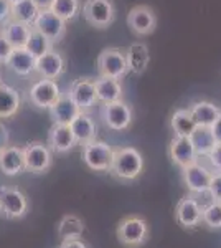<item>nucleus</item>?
I'll return each instance as SVG.
<instances>
[{"instance_id":"nucleus-1","label":"nucleus","mask_w":221,"mask_h":248,"mask_svg":"<svg viewBox=\"0 0 221 248\" xmlns=\"http://www.w3.org/2000/svg\"><path fill=\"white\" fill-rule=\"evenodd\" d=\"M144 157L135 147L124 146L114 149L109 172L116 179L124 182H132L142 174Z\"/></svg>"},{"instance_id":"nucleus-2","label":"nucleus","mask_w":221,"mask_h":248,"mask_svg":"<svg viewBox=\"0 0 221 248\" xmlns=\"http://www.w3.org/2000/svg\"><path fill=\"white\" fill-rule=\"evenodd\" d=\"M116 237L126 248H139L146 245L150 237V227L147 220L140 215H127L118 223Z\"/></svg>"},{"instance_id":"nucleus-3","label":"nucleus","mask_w":221,"mask_h":248,"mask_svg":"<svg viewBox=\"0 0 221 248\" xmlns=\"http://www.w3.org/2000/svg\"><path fill=\"white\" fill-rule=\"evenodd\" d=\"M96 65H98L99 77L122 79L129 73L126 51L119 50V48H104L101 53H99Z\"/></svg>"},{"instance_id":"nucleus-4","label":"nucleus","mask_w":221,"mask_h":248,"mask_svg":"<svg viewBox=\"0 0 221 248\" xmlns=\"http://www.w3.org/2000/svg\"><path fill=\"white\" fill-rule=\"evenodd\" d=\"M83 17L94 29H107L116 18L114 2L112 0H84Z\"/></svg>"},{"instance_id":"nucleus-5","label":"nucleus","mask_w":221,"mask_h":248,"mask_svg":"<svg viewBox=\"0 0 221 248\" xmlns=\"http://www.w3.org/2000/svg\"><path fill=\"white\" fill-rule=\"evenodd\" d=\"M112 155H114V149L104 141L94 139L83 146V161L88 169L94 172H109Z\"/></svg>"},{"instance_id":"nucleus-6","label":"nucleus","mask_w":221,"mask_h":248,"mask_svg":"<svg viewBox=\"0 0 221 248\" xmlns=\"http://www.w3.org/2000/svg\"><path fill=\"white\" fill-rule=\"evenodd\" d=\"M23 155H25V170L31 174H45L53 164L51 149L48 147V144L40 141L28 142L23 147Z\"/></svg>"},{"instance_id":"nucleus-7","label":"nucleus","mask_w":221,"mask_h":248,"mask_svg":"<svg viewBox=\"0 0 221 248\" xmlns=\"http://www.w3.org/2000/svg\"><path fill=\"white\" fill-rule=\"evenodd\" d=\"M31 29L46 37L51 43H56L66 35V22L53 14L50 9H46L38 12L37 18L31 23Z\"/></svg>"},{"instance_id":"nucleus-8","label":"nucleus","mask_w":221,"mask_h":248,"mask_svg":"<svg viewBox=\"0 0 221 248\" xmlns=\"http://www.w3.org/2000/svg\"><path fill=\"white\" fill-rule=\"evenodd\" d=\"M61 90H59L58 83L55 79H38L28 90V99L33 106L40 108V109H50L61 96Z\"/></svg>"},{"instance_id":"nucleus-9","label":"nucleus","mask_w":221,"mask_h":248,"mask_svg":"<svg viewBox=\"0 0 221 248\" xmlns=\"http://www.w3.org/2000/svg\"><path fill=\"white\" fill-rule=\"evenodd\" d=\"M127 25L137 37H147L157 29V15L152 7L135 5L127 14Z\"/></svg>"},{"instance_id":"nucleus-10","label":"nucleus","mask_w":221,"mask_h":248,"mask_svg":"<svg viewBox=\"0 0 221 248\" xmlns=\"http://www.w3.org/2000/svg\"><path fill=\"white\" fill-rule=\"evenodd\" d=\"M28 212V201L22 190L0 187V214L7 218L17 220L25 217Z\"/></svg>"},{"instance_id":"nucleus-11","label":"nucleus","mask_w":221,"mask_h":248,"mask_svg":"<svg viewBox=\"0 0 221 248\" xmlns=\"http://www.w3.org/2000/svg\"><path fill=\"white\" fill-rule=\"evenodd\" d=\"M68 96L70 99L79 108L81 113H88L92 106L98 103L96 98V86L94 79L91 78H78L68 88Z\"/></svg>"},{"instance_id":"nucleus-12","label":"nucleus","mask_w":221,"mask_h":248,"mask_svg":"<svg viewBox=\"0 0 221 248\" xmlns=\"http://www.w3.org/2000/svg\"><path fill=\"white\" fill-rule=\"evenodd\" d=\"M101 116L104 119V124L112 131H124L132 123V109L122 99L103 105Z\"/></svg>"},{"instance_id":"nucleus-13","label":"nucleus","mask_w":221,"mask_h":248,"mask_svg":"<svg viewBox=\"0 0 221 248\" xmlns=\"http://www.w3.org/2000/svg\"><path fill=\"white\" fill-rule=\"evenodd\" d=\"M202 215L203 207L190 195L180 199V202L175 207V218L185 230H195L196 227L202 225Z\"/></svg>"},{"instance_id":"nucleus-14","label":"nucleus","mask_w":221,"mask_h":248,"mask_svg":"<svg viewBox=\"0 0 221 248\" xmlns=\"http://www.w3.org/2000/svg\"><path fill=\"white\" fill-rule=\"evenodd\" d=\"M211 177H213V172L208 167H205L203 164H200L198 161L182 169V179L185 186L188 187V190L195 192V194L208 192Z\"/></svg>"},{"instance_id":"nucleus-15","label":"nucleus","mask_w":221,"mask_h":248,"mask_svg":"<svg viewBox=\"0 0 221 248\" xmlns=\"http://www.w3.org/2000/svg\"><path fill=\"white\" fill-rule=\"evenodd\" d=\"M66 68V60L59 51L50 50L48 53L37 58L35 63V73L40 75V78L45 79H58L63 75Z\"/></svg>"},{"instance_id":"nucleus-16","label":"nucleus","mask_w":221,"mask_h":248,"mask_svg":"<svg viewBox=\"0 0 221 248\" xmlns=\"http://www.w3.org/2000/svg\"><path fill=\"white\" fill-rule=\"evenodd\" d=\"M168 155H170L172 162L177 164L180 169L198 161V155L195 153L190 138H183V136H175L172 139L170 146H168Z\"/></svg>"},{"instance_id":"nucleus-17","label":"nucleus","mask_w":221,"mask_h":248,"mask_svg":"<svg viewBox=\"0 0 221 248\" xmlns=\"http://www.w3.org/2000/svg\"><path fill=\"white\" fill-rule=\"evenodd\" d=\"M76 146V139L71 133L70 124H53L48 133V147L51 153L66 154Z\"/></svg>"},{"instance_id":"nucleus-18","label":"nucleus","mask_w":221,"mask_h":248,"mask_svg":"<svg viewBox=\"0 0 221 248\" xmlns=\"http://www.w3.org/2000/svg\"><path fill=\"white\" fill-rule=\"evenodd\" d=\"M0 170L9 177L18 175L25 170V155L23 147L20 146H5L0 151Z\"/></svg>"},{"instance_id":"nucleus-19","label":"nucleus","mask_w":221,"mask_h":248,"mask_svg":"<svg viewBox=\"0 0 221 248\" xmlns=\"http://www.w3.org/2000/svg\"><path fill=\"white\" fill-rule=\"evenodd\" d=\"M35 63L37 58L27 48H14L3 65L18 77H30L31 73H35Z\"/></svg>"},{"instance_id":"nucleus-20","label":"nucleus","mask_w":221,"mask_h":248,"mask_svg":"<svg viewBox=\"0 0 221 248\" xmlns=\"http://www.w3.org/2000/svg\"><path fill=\"white\" fill-rule=\"evenodd\" d=\"M71 133H73L76 144H84L98 139V126H96L94 119L86 113H79L73 121L70 123Z\"/></svg>"},{"instance_id":"nucleus-21","label":"nucleus","mask_w":221,"mask_h":248,"mask_svg":"<svg viewBox=\"0 0 221 248\" xmlns=\"http://www.w3.org/2000/svg\"><path fill=\"white\" fill-rule=\"evenodd\" d=\"M30 31H31L30 25L10 18L9 22L2 25L0 35L9 42V45L12 48H25L28 38H30Z\"/></svg>"},{"instance_id":"nucleus-22","label":"nucleus","mask_w":221,"mask_h":248,"mask_svg":"<svg viewBox=\"0 0 221 248\" xmlns=\"http://www.w3.org/2000/svg\"><path fill=\"white\" fill-rule=\"evenodd\" d=\"M94 86H96V98L103 105L122 99V85H120V79L99 77L98 79H94Z\"/></svg>"},{"instance_id":"nucleus-23","label":"nucleus","mask_w":221,"mask_h":248,"mask_svg":"<svg viewBox=\"0 0 221 248\" xmlns=\"http://www.w3.org/2000/svg\"><path fill=\"white\" fill-rule=\"evenodd\" d=\"M48 111H50V116H51V121H53V124H70L76 116L81 113L79 108L71 101L68 94L59 96L58 101H56Z\"/></svg>"},{"instance_id":"nucleus-24","label":"nucleus","mask_w":221,"mask_h":248,"mask_svg":"<svg viewBox=\"0 0 221 248\" xmlns=\"http://www.w3.org/2000/svg\"><path fill=\"white\" fill-rule=\"evenodd\" d=\"M126 60L129 71H132L134 75H142L150 63V53H148L146 43H132L126 50Z\"/></svg>"},{"instance_id":"nucleus-25","label":"nucleus","mask_w":221,"mask_h":248,"mask_svg":"<svg viewBox=\"0 0 221 248\" xmlns=\"http://www.w3.org/2000/svg\"><path fill=\"white\" fill-rule=\"evenodd\" d=\"M20 94L15 88L0 83V119H9L20 109Z\"/></svg>"},{"instance_id":"nucleus-26","label":"nucleus","mask_w":221,"mask_h":248,"mask_svg":"<svg viewBox=\"0 0 221 248\" xmlns=\"http://www.w3.org/2000/svg\"><path fill=\"white\" fill-rule=\"evenodd\" d=\"M188 109H190L192 116H193L196 126L210 127L211 124L216 121V118L221 114L220 108L210 101H196L188 108Z\"/></svg>"},{"instance_id":"nucleus-27","label":"nucleus","mask_w":221,"mask_h":248,"mask_svg":"<svg viewBox=\"0 0 221 248\" xmlns=\"http://www.w3.org/2000/svg\"><path fill=\"white\" fill-rule=\"evenodd\" d=\"M86 227H84V222L78 215L68 214L65 215L61 220L58 222V237L61 240H74V238H81Z\"/></svg>"},{"instance_id":"nucleus-28","label":"nucleus","mask_w":221,"mask_h":248,"mask_svg":"<svg viewBox=\"0 0 221 248\" xmlns=\"http://www.w3.org/2000/svg\"><path fill=\"white\" fill-rule=\"evenodd\" d=\"M190 141L193 144L195 147V153L198 157H206L208 153L213 149V146H215V138H213L211 134V129L206 126H196L193 129V133L190 136Z\"/></svg>"},{"instance_id":"nucleus-29","label":"nucleus","mask_w":221,"mask_h":248,"mask_svg":"<svg viewBox=\"0 0 221 248\" xmlns=\"http://www.w3.org/2000/svg\"><path fill=\"white\" fill-rule=\"evenodd\" d=\"M170 126L174 129L175 136H183V138H188L193 129L196 127V123L192 116L190 109L187 108H180V109H175L174 114L170 118Z\"/></svg>"},{"instance_id":"nucleus-30","label":"nucleus","mask_w":221,"mask_h":248,"mask_svg":"<svg viewBox=\"0 0 221 248\" xmlns=\"http://www.w3.org/2000/svg\"><path fill=\"white\" fill-rule=\"evenodd\" d=\"M40 9L35 5L33 0H17L12 3V20L27 23L31 27L33 20L37 18Z\"/></svg>"},{"instance_id":"nucleus-31","label":"nucleus","mask_w":221,"mask_h":248,"mask_svg":"<svg viewBox=\"0 0 221 248\" xmlns=\"http://www.w3.org/2000/svg\"><path fill=\"white\" fill-rule=\"evenodd\" d=\"M79 9H81L79 0H55L53 5L50 7V10L58 15L59 18L65 20V22L73 20L79 14Z\"/></svg>"},{"instance_id":"nucleus-32","label":"nucleus","mask_w":221,"mask_h":248,"mask_svg":"<svg viewBox=\"0 0 221 248\" xmlns=\"http://www.w3.org/2000/svg\"><path fill=\"white\" fill-rule=\"evenodd\" d=\"M25 48L33 55L35 58H38V57H42V55L48 53L50 50H53V43H51L46 37H43L42 33H38L37 30L31 29L30 38H28Z\"/></svg>"},{"instance_id":"nucleus-33","label":"nucleus","mask_w":221,"mask_h":248,"mask_svg":"<svg viewBox=\"0 0 221 248\" xmlns=\"http://www.w3.org/2000/svg\"><path fill=\"white\" fill-rule=\"evenodd\" d=\"M202 223L211 230L221 229V202L213 201L211 203H208L206 207H203Z\"/></svg>"},{"instance_id":"nucleus-34","label":"nucleus","mask_w":221,"mask_h":248,"mask_svg":"<svg viewBox=\"0 0 221 248\" xmlns=\"http://www.w3.org/2000/svg\"><path fill=\"white\" fill-rule=\"evenodd\" d=\"M208 192H210L213 201L221 202V172H215V174H213Z\"/></svg>"},{"instance_id":"nucleus-35","label":"nucleus","mask_w":221,"mask_h":248,"mask_svg":"<svg viewBox=\"0 0 221 248\" xmlns=\"http://www.w3.org/2000/svg\"><path fill=\"white\" fill-rule=\"evenodd\" d=\"M206 159L210 161L213 169L221 172V144H215V146H213V149L208 153Z\"/></svg>"},{"instance_id":"nucleus-36","label":"nucleus","mask_w":221,"mask_h":248,"mask_svg":"<svg viewBox=\"0 0 221 248\" xmlns=\"http://www.w3.org/2000/svg\"><path fill=\"white\" fill-rule=\"evenodd\" d=\"M12 18V3L9 0H0V25Z\"/></svg>"},{"instance_id":"nucleus-37","label":"nucleus","mask_w":221,"mask_h":248,"mask_svg":"<svg viewBox=\"0 0 221 248\" xmlns=\"http://www.w3.org/2000/svg\"><path fill=\"white\" fill-rule=\"evenodd\" d=\"M12 50H14V48L9 45V42L0 35V63L7 62V58H9V55L12 53Z\"/></svg>"},{"instance_id":"nucleus-38","label":"nucleus","mask_w":221,"mask_h":248,"mask_svg":"<svg viewBox=\"0 0 221 248\" xmlns=\"http://www.w3.org/2000/svg\"><path fill=\"white\" fill-rule=\"evenodd\" d=\"M210 129H211L213 138H215V142L221 144V114L216 118V121L210 126Z\"/></svg>"},{"instance_id":"nucleus-39","label":"nucleus","mask_w":221,"mask_h":248,"mask_svg":"<svg viewBox=\"0 0 221 248\" xmlns=\"http://www.w3.org/2000/svg\"><path fill=\"white\" fill-rule=\"evenodd\" d=\"M59 248H88V245L81 238H74V240H61Z\"/></svg>"},{"instance_id":"nucleus-40","label":"nucleus","mask_w":221,"mask_h":248,"mask_svg":"<svg viewBox=\"0 0 221 248\" xmlns=\"http://www.w3.org/2000/svg\"><path fill=\"white\" fill-rule=\"evenodd\" d=\"M9 141H10L9 129L5 127V124L0 121V151H2L5 146H9Z\"/></svg>"},{"instance_id":"nucleus-41","label":"nucleus","mask_w":221,"mask_h":248,"mask_svg":"<svg viewBox=\"0 0 221 248\" xmlns=\"http://www.w3.org/2000/svg\"><path fill=\"white\" fill-rule=\"evenodd\" d=\"M33 2H35V5H37L40 10H46V9H50V7L53 5L55 0H33Z\"/></svg>"},{"instance_id":"nucleus-42","label":"nucleus","mask_w":221,"mask_h":248,"mask_svg":"<svg viewBox=\"0 0 221 248\" xmlns=\"http://www.w3.org/2000/svg\"><path fill=\"white\" fill-rule=\"evenodd\" d=\"M9 2H10V3H14V2H17V0H9Z\"/></svg>"},{"instance_id":"nucleus-43","label":"nucleus","mask_w":221,"mask_h":248,"mask_svg":"<svg viewBox=\"0 0 221 248\" xmlns=\"http://www.w3.org/2000/svg\"><path fill=\"white\" fill-rule=\"evenodd\" d=\"M0 83H2V73H0Z\"/></svg>"}]
</instances>
